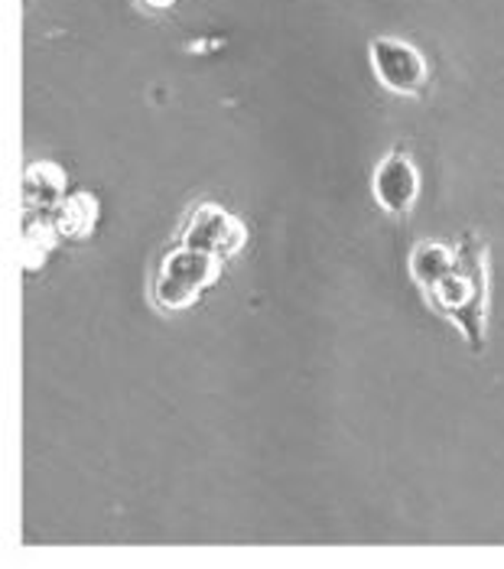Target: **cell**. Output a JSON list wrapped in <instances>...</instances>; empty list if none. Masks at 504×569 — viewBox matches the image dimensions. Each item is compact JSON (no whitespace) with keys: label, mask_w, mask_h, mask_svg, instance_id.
Here are the masks:
<instances>
[{"label":"cell","mask_w":504,"mask_h":569,"mask_svg":"<svg viewBox=\"0 0 504 569\" xmlns=\"http://www.w3.org/2000/svg\"><path fill=\"white\" fill-rule=\"evenodd\" d=\"M456 248H459V261L436 290L426 293V303L459 329L468 349L482 351L488 336V307H492L488 244L468 234Z\"/></svg>","instance_id":"cell-1"},{"label":"cell","mask_w":504,"mask_h":569,"mask_svg":"<svg viewBox=\"0 0 504 569\" xmlns=\"http://www.w3.org/2000/svg\"><path fill=\"white\" fill-rule=\"evenodd\" d=\"M147 10H154V13H167V10H172L176 7V0H140Z\"/></svg>","instance_id":"cell-10"},{"label":"cell","mask_w":504,"mask_h":569,"mask_svg":"<svg viewBox=\"0 0 504 569\" xmlns=\"http://www.w3.org/2000/svg\"><path fill=\"white\" fill-rule=\"evenodd\" d=\"M368 62L381 86L404 98H421L429 86L426 56L401 37H375L368 46Z\"/></svg>","instance_id":"cell-4"},{"label":"cell","mask_w":504,"mask_h":569,"mask_svg":"<svg viewBox=\"0 0 504 569\" xmlns=\"http://www.w3.org/2000/svg\"><path fill=\"white\" fill-rule=\"evenodd\" d=\"M98 216H101V206H98V196L88 192V189H72L59 209L52 212L56 219V231L62 241H85L95 234L98 228Z\"/></svg>","instance_id":"cell-9"},{"label":"cell","mask_w":504,"mask_h":569,"mask_svg":"<svg viewBox=\"0 0 504 569\" xmlns=\"http://www.w3.org/2000/svg\"><path fill=\"white\" fill-rule=\"evenodd\" d=\"M221 267L225 263L211 254L192 251V248H169L167 254L157 263V273L150 280V300L154 307L164 312H186L192 309L202 293L211 290L221 280Z\"/></svg>","instance_id":"cell-2"},{"label":"cell","mask_w":504,"mask_h":569,"mask_svg":"<svg viewBox=\"0 0 504 569\" xmlns=\"http://www.w3.org/2000/svg\"><path fill=\"white\" fill-rule=\"evenodd\" d=\"M69 196V176L52 160H33L23 173V212H56Z\"/></svg>","instance_id":"cell-6"},{"label":"cell","mask_w":504,"mask_h":569,"mask_svg":"<svg viewBox=\"0 0 504 569\" xmlns=\"http://www.w3.org/2000/svg\"><path fill=\"white\" fill-rule=\"evenodd\" d=\"M423 176L417 160L404 150H391L387 157H381V163L375 167L372 176V196L378 202L381 212L404 219L417 209L421 202Z\"/></svg>","instance_id":"cell-5"},{"label":"cell","mask_w":504,"mask_h":569,"mask_svg":"<svg viewBox=\"0 0 504 569\" xmlns=\"http://www.w3.org/2000/svg\"><path fill=\"white\" fill-rule=\"evenodd\" d=\"M179 244L225 263L248 248V224L218 202H199L179 228Z\"/></svg>","instance_id":"cell-3"},{"label":"cell","mask_w":504,"mask_h":569,"mask_svg":"<svg viewBox=\"0 0 504 569\" xmlns=\"http://www.w3.org/2000/svg\"><path fill=\"white\" fill-rule=\"evenodd\" d=\"M59 231H56V219L52 212H23L20 221V248H17V258L20 267L27 273H37L46 267V261L56 254L59 248Z\"/></svg>","instance_id":"cell-7"},{"label":"cell","mask_w":504,"mask_h":569,"mask_svg":"<svg viewBox=\"0 0 504 569\" xmlns=\"http://www.w3.org/2000/svg\"><path fill=\"white\" fill-rule=\"evenodd\" d=\"M459 261V248L456 244H446V241H436V238H429V241H421L414 251H411V277H414V283L423 290V297L429 293V290H436L449 273H453V267Z\"/></svg>","instance_id":"cell-8"}]
</instances>
